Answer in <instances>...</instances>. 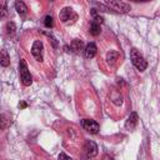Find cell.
Here are the masks:
<instances>
[{
	"label": "cell",
	"instance_id": "1",
	"mask_svg": "<svg viewBox=\"0 0 160 160\" xmlns=\"http://www.w3.org/2000/svg\"><path fill=\"white\" fill-rule=\"evenodd\" d=\"M130 59H131V62L132 65L139 70V71H144L146 68H148V62L146 60L144 59V56L140 54V51L135 48H132L130 50Z\"/></svg>",
	"mask_w": 160,
	"mask_h": 160
},
{
	"label": "cell",
	"instance_id": "2",
	"mask_svg": "<svg viewBox=\"0 0 160 160\" xmlns=\"http://www.w3.org/2000/svg\"><path fill=\"white\" fill-rule=\"evenodd\" d=\"M19 74H20V80H21L22 85L24 86H30L31 82H32V78L30 75L28 64L24 59H21L20 62H19Z\"/></svg>",
	"mask_w": 160,
	"mask_h": 160
},
{
	"label": "cell",
	"instance_id": "3",
	"mask_svg": "<svg viewBox=\"0 0 160 160\" xmlns=\"http://www.w3.org/2000/svg\"><path fill=\"white\" fill-rule=\"evenodd\" d=\"M106 8L110 10H114L116 12H129L131 10V6L122 1H105Z\"/></svg>",
	"mask_w": 160,
	"mask_h": 160
},
{
	"label": "cell",
	"instance_id": "4",
	"mask_svg": "<svg viewBox=\"0 0 160 160\" xmlns=\"http://www.w3.org/2000/svg\"><path fill=\"white\" fill-rule=\"evenodd\" d=\"M59 18H60L61 22H64V24H72L78 19V15L74 12V10L71 8H64V9H61Z\"/></svg>",
	"mask_w": 160,
	"mask_h": 160
},
{
	"label": "cell",
	"instance_id": "5",
	"mask_svg": "<svg viewBox=\"0 0 160 160\" xmlns=\"http://www.w3.org/2000/svg\"><path fill=\"white\" fill-rule=\"evenodd\" d=\"M42 52H44V45L40 40H35L31 46V54L38 61H42Z\"/></svg>",
	"mask_w": 160,
	"mask_h": 160
},
{
	"label": "cell",
	"instance_id": "6",
	"mask_svg": "<svg viewBox=\"0 0 160 160\" xmlns=\"http://www.w3.org/2000/svg\"><path fill=\"white\" fill-rule=\"evenodd\" d=\"M81 125L82 128L89 131L90 134H96L99 131V124L95 121V120H91V119H82L81 120Z\"/></svg>",
	"mask_w": 160,
	"mask_h": 160
},
{
	"label": "cell",
	"instance_id": "7",
	"mask_svg": "<svg viewBox=\"0 0 160 160\" xmlns=\"http://www.w3.org/2000/svg\"><path fill=\"white\" fill-rule=\"evenodd\" d=\"M85 151H86V155L89 158H94V156L98 155L99 149H98V145L92 140H86V142H85Z\"/></svg>",
	"mask_w": 160,
	"mask_h": 160
},
{
	"label": "cell",
	"instance_id": "8",
	"mask_svg": "<svg viewBox=\"0 0 160 160\" xmlns=\"http://www.w3.org/2000/svg\"><path fill=\"white\" fill-rule=\"evenodd\" d=\"M138 120H139L138 114H136L135 111H134V112H131V114L129 115L128 120L125 121V129H126V130H132V129L138 125Z\"/></svg>",
	"mask_w": 160,
	"mask_h": 160
},
{
	"label": "cell",
	"instance_id": "9",
	"mask_svg": "<svg viewBox=\"0 0 160 160\" xmlns=\"http://www.w3.org/2000/svg\"><path fill=\"white\" fill-rule=\"evenodd\" d=\"M96 45L94 44V42H90V44H88L86 45V48H85V58H88V59H92L95 55H96Z\"/></svg>",
	"mask_w": 160,
	"mask_h": 160
},
{
	"label": "cell",
	"instance_id": "10",
	"mask_svg": "<svg viewBox=\"0 0 160 160\" xmlns=\"http://www.w3.org/2000/svg\"><path fill=\"white\" fill-rule=\"evenodd\" d=\"M82 46H84V42L80 39H74L71 41V44H70V48H71V50L74 52H79L80 50H82Z\"/></svg>",
	"mask_w": 160,
	"mask_h": 160
},
{
	"label": "cell",
	"instance_id": "11",
	"mask_svg": "<svg viewBox=\"0 0 160 160\" xmlns=\"http://www.w3.org/2000/svg\"><path fill=\"white\" fill-rule=\"evenodd\" d=\"M9 64H10V59H9L6 50H1L0 51V65L1 66H9Z\"/></svg>",
	"mask_w": 160,
	"mask_h": 160
},
{
	"label": "cell",
	"instance_id": "12",
	"mask_svg": "<svg viewBox=\"0 0 160 160\" xmlns=\"http://www.w3.org/2000/svg\"><path fill=\"white\" fill-rule=\"evenodd\" d=\"M118 58H119V52L115 51V50H110V51L106 54V61H108L109 64H114L115 60H118Z\"/></svg>",
	"mask_w": 160,
	"mask_h": 160
},
{
	"label": "cell",
	"instance_id": "13",
	"mask_svg": "<svg viewBox=\"0 0 160 160\" xmlns=\"http://www.w3.org/2000/svg\"><path fill=\"white\" fill-rule=\"evenodd\" d=\"M15 9H16V11H18L20 15H25L26 11H28V8H26V5H25L22 1H16V2H15Z\"/></svg>",
	"mask_w": 160,
	"mask_h": 160
},
{
	"label": "cell",
	"instance_id": "14",
	"mask_svg": "<svg viewBox=\"0 0 160 160\" xmlns=\"http://www.w3.org/2000/svg\"><path fill=\"white\" fill-rule=\"evenodd\" d=\"M100 31H101L100 24H98V22L92 21V22H91V25H90V34H91V35H94V36H98V35L100 34Z\"/></svg>",
	"mask_w": 160,
	"mask_h": 160
},
{
	"label": "cell",
	"instance_id": "15",
	"mask_svg": "<svg viewBox=\"0 0 160 160\" xmlns=\"http://www.w3.org/2000/svg\"><path fill=\"white\" fill-rule=\"evenodd\" d=\"M11 124L10 119L6 116V115H0V129H6L9 125Z\"/></svg>",
	"mask_w": 160,
	"mask_h": 160
},
{
	"label": "cell",
	"instance_id": "16",
	"mask_svg": "<svg viewBox=\"0 0 160 160\" xmlns=\"http://www.w3.org/2000/svg\"><path fill=\"white\" fill-rule=\"evenodd\" d=\"M15 30H16L15 24H14L12 21H9V22L6 24V32H8L9 35H12V34L15 32Z\"/></svg>",
	"mask_w": 160,
	"mask_h": 160
},
{
	"label": "cell",
	"instance_id": "17",
	"mask_svg": "<svg viewBox=\"0 0 160 160\" xmlns=\"http://www.w3.org/2000/svg\"><path fill=\"white\" fill-rule=\"evenodd\" d=\"M44 25L46 26V28H52V25H54V21H52V18L50 16V15H46L45 16V19H44Z\"/></svg>",
	"mask_w": 160,
	"mask_h": 160
},
{
	"label": "cell",
	"instance_id": "18",
	"mask_svg": "<svg viewBox=\"0 0 160 160\" xmlns=\"http://www.w3.org/2000/svg\"><path fill=\"white\" fill-rule=\"evenodd\" d=\"M6 15V1H0V18Z\"/></svg>",
	"mask_w": 160,
	"mask_h": 160
},
{
	"label": "cell",
	"instance_id": "19",
	"mask_svg": "<svg viewBox=\"0 0 160 160\" xmlns=\"http://www.w3.org/2000/svg\"><path fill=\"white\" fill-rule=\"evenodd\" d=\"M44 34H45V35H46V36H48V38L50 39L49 41H51V42H52V46H54V48H56V46H58V42H56L55 38H54V36H52L51 34H49V32H44Z\"/></svg>",
	"mask_w": 160,
	"mask_h": 160
},
{
	"label": "cell",
	"instance_id": "20",
	"mask_svg": "<svg viewBox=\"0 0 160 160\" xmlns=\"http://www.w3.org/2000/svg\"><path fill=\"white\" fill-rule=\"evenodd\" d=\"M59 160H71V158H69V156H68L66 154H64V152H60Z\"/></svg>",
	"mask_w": 160,
	"mask_h": 160
},
{
	"label": "cell",
	"instance_id": "21",
	"mask_svg": "<svg viewBox=\"0 0 160 160\" xmlns=\"http://www.w3.org/2000/svg\"><path fill=\"white\" fill-rule=\"evenodd\" d=\"M102 160H114V159H112V158H111L110 155H108V154H105V155L102 156Z\"/></svg>",
	"mask_w": 160,
	"mask_h": 160
},
{
	"label": "cell",
	"instance_id": "22",
	"mask_svg": "<svg viewBox=\"0 0 160 160\" xmlns=\"http://www.w3.org/2000/svg\"><path fill=\"white\" fill-rule=\"evenodd\" d=\"M20 106H21V108H26V104H25V102H21Z\"/></svg>",
	"mask_w": 160,
	"mask_h": 160
}]
</instances>
